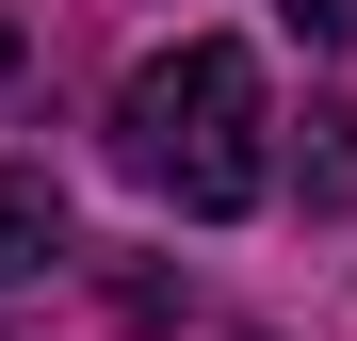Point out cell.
I'll return each mask as SVG.
<instances>
[{
	"label": "cell",
	"instance_id": "1",
	"mask_svg": "<svg viewBox=\"0 0 357 341\" xmlns=\"http://www.w3.org/2000/svg\"><path fill=\"white\" fill-rule=\"evenodd\" d=\"M260 66L227 33H178V49H146L130 66V98H114V162L162 195V211H195V227H227V211H260Z\"/></svg>",
	"mask_w": 357,
	"mask_h": 341
},
{
	"label": "cell",
	"instance_id": "2",
	"mask_svg": "<svg viewBox=\"0 0 357 341\" xmlns=\"http://www.w3.org/2000/svg\"><path fill=\"white\" fill-rule=\"evenodd\" d=\"M49 260H66V179L49 162H0V293L49 276Z\"/></svg>",
	"mask_w": 357,
	"mask_h": 341
},
{
	"label": "cell",
	"instance_id": "3",
	"mask_svg": "<svg viewBox=\"0 0 357 341\" xmlns=\"http://www.w3.org/2000/svg\"><path fill=\"white\" fill-rule=\"evenodd\" d=\"M276 17L309 33V49H341V33H357V0H276Z\"/></svg>",
	"mask_w": 357,
	"mask_h": 341
}]
</instances>
